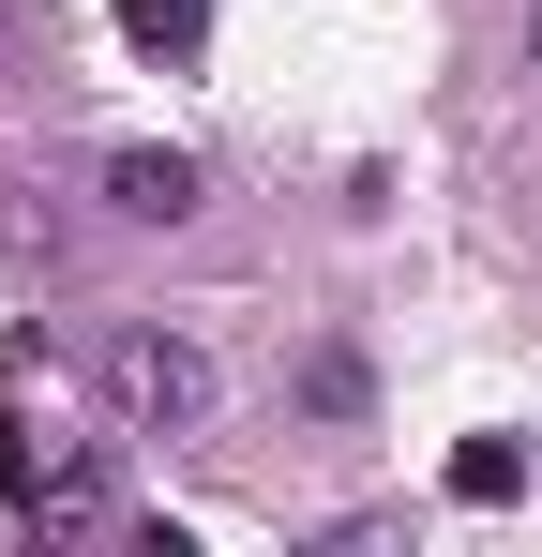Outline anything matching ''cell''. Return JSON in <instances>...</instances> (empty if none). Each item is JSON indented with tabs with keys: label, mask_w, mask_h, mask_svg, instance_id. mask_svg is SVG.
Segmentation results:
<instances>
[{
	"label": "cell",
	"mask_w": 542,
	"mask_h": 557,
	"mask_svg": "<svg viewBox=\"0 0 542 557\" xmlns=\"http://www.w3.org/2000/svg\"><path fill=\"white\" fill-rule=\"evenodd\" d=\"M121 30H136L151 61H196V46H211V0H121Z\"/></svg>",
	"instance_id": "4"
},
{
	"label": "cell",
	"mask_w": 542,
	"mask_h": 557,
	"mask_svg": "<svg viewBox=\"0 0 542 557\" xmlns=\"http://www.w3.org/2000/svg\"><path fill=\"white\" fill-rule=\"evenodd\" d=\"M452 497H467V512L528 497V453H513V437H467V453H452Z\"/></svg>",
	"instance_id": "5"
},
{
	"label": "cell",
	"mask_w": 542,
	"mask_h": 557,
	"mask_svg": "<svg viewBox=\"0 0 542 557\" xmlns=\"http://www.w3.org/2000/svg\"><path fill=\"white\" fill-rule=\"evenodd\" d=\"M30 528H46V543H76V528H106V467H90V453H61L46 482H30Z\"/></svg>",
	"instance_id": "3"
},
{
	"label": "cell",
	"mask_w": 542,
	"mask_h": 557,
	"mask_svg": "<svg viewBox=\"0 0 542 557\" xmlns=\"http://www.w3.org/2000/svg\"><path fill=\"white\" fill-rule=\"evenodd\" d=\"M106 392H121V437H196L226 376H211L196 332H121V347H106Z\"/></svg>",
	"instance_id": "1"
},
{
	"label": "cell",
	"mask_w": 542,
	"mask_h": 557,
	"mask_svg": "<svg viewBox=\"0 0 542 557\" xmlns=\"http://www.w3.org/2000/svg\"><path fill=\"white\" fill-rule=\"evenodd\" d=\"M106 196H121L136 226H181V211H196V151H106Z\"/></svg>",
	"instance_id": "2"
},
{
	"label": "cell",
	"mask_w": 542,
	"mask_h": 557,
	"mask_svg": "<svg viewBox=\"0 0 542 557\" xmlns=\"http://www.w3.org/2000/svg\"><path fill=\"white\" fill-rule=\"evenodd\" d=\"M528 76H542V0H528Z\"/></svg>",
	"instance_id": "6"
}]
</instances>
